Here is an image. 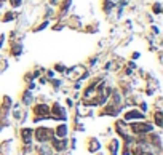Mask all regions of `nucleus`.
Here are the masks:
<instances>
[{"label":"nucleus","mask_w":163,"mask_h":155,"mask_svg":"<svg viewBox=\"0 0 163 155\" xmlns=\"http://www.w3.org/2000/svg\"><path fill=\"white\" fill-rule=\"evenodd\" d=\"M99 149H101L99 141L95 139V138H91L90 139V145H88V150H90V152H96V150H99Z\"/></svg>","instance_id":"nucleus-18"},{"label":"nucleus","mask_w":163,"mask_h":155,"mask_svg":"<svg viewBox=\"0 0 163 155\" xmlns=\"http://www.w3.org/2000/svg\"><path fill=\"white\" fill-rule=\"evenodd\" d=\"M7 43H8V56H11V58H19L21 54H24V45H22L21 37L7 40Z\"/></svg>","instance_id":"nucleus-1"},{"label":"nucleus","mask_w":163,"mask_h":155,"mask_svg":"<svg viewBox=\"0 0 163 155\" xmlns=\"http://www.w3.org/2000/svg\"><path fill=\"white\" fill-rule=\"evenodd\" d=\"M66 69H67V66L64 64V63H56L53 66V70L56 74H61V75H64V72H66Z\"/></svg>","instance_id":"nucleus-19"},{"label":"nucleus","mask_w":163,"mask_h":155,"mask_svg":"<svg viewBox=\"0 0 163 155\" xmlns=\"http://www.w3.org/2000/svg\"><path fill=\"white\" fill-rule=\"evenodd\" d=\"M34 99H35V98H34V91H31V90H27V88H26V90L21 93V102L24 106H31L32 102H34Z\"/></svg>","instance_id":"nucleus-9"},{"label":"nucleus","mask_w":163,"mask_h":155,"mask_svg":"<svg viewBox=\"0 0 163 155\" xmlns=\"http://www.w3.org/2000/svg\"><path fill=\"white\" fill-rule=\"evenodd\" d=\"M146 118V114L144 112H141L139 109H130L123 114V120L125 121H131V120H144Z\"/></svg>","instance_id":"nucleus-6"},{"label":"nucleus","mask_w":163,"mask_h":155,"mask_svg":"<svg viewBox=\"0 0 163 155\" xmlns=\"http://www.w3.org/2000/svg\"><path fill=\"white\" fill-rule=\"evenodd\" d=\"M18 18H19V13H18L16 10H8V11L3 13V16H2V19H0V22L7 24V22H13V21H16Z\"/></svg>","instance_id":"nucleus-8"},{"label":"nucleus","mask_w":163,"mask_h":155,"mask_svg":"<svg viewBox=\"0 0 163 155\" xmlns=\"http://www.w3.org/2000/svg\"><path fill=\"white\" fill-rule=\"evenodd\" d=\"M112 2H118V0H112Z\"/></svg>","instance_id":"nucleus-26"},{"label":"nucleus","mask_w":163,"mask_h":155,"mask_svg":"<svg viewBox=\"0 0 163 155\" xmlns=\"http://www.w3.org/2000/svg\"><path fill=\"white\" fill-rule=\"evenodd\" d=\"M130 128H131L133 134H149V133L153 131V125L147 123V121H144V120H139V121H136V123H133Z\"/></svg>","instance_id":"nucleus-4"},{"label":"nucleus","mask_w":163,"mask_h":155,"mask_svg":"<svg viewBox=\"0 0 163 155\" xmlns=\"http://www.w3.org/2000/svg\"><path fill=\"white\" fill-rule=\"evenodd\" d=\"M138 155H152L150 152H141V154H138Z\"/></svg>","instance_id":"nucleus-25"},{"label":"nucleus","mask_w":163,"mask_h":155,"mask_svg":"<svg viewBox=\"0 0 163 155\" xmlns=\"http://www.w3.org/2000/svg\"><path fill=\"white\" fill-rule=\"evenodd\" d=\"M48 83L51 85V88H53V91L56 93V91L61 90V86L64 85V80H63V78H51Z\"/></svg>","instance_id":"nucleus-14"},{"label":"nucleus","mask_w":163,"mask_h":155,"mask_svg":"<svg viewBox=\"0 0 163 155\" xmlns=\"http://www.w3.org/2000/svg\"><path fill=\"white\" fill-rule=\"evenodd\" d=\"M50 26H51V21H50V19H43L40 24H37V26L32 27L31 31H32V32H42V31H45L46 27H50Z\"/></svg>","instance_id":"nucleus-13"},{"label":"nucleus","mask_w":163,"mask_h":155,"mask_svg":"<svg viewBox=\"0 0 163 155\" xmlns=\"http://www.w3.org/2000/svg\"><path fill=\"white\" fill-rule=\"evenodd\" d=\"M141 58V53L139 51H133V54H131V61H136V59H139Z\"/></svg>","instance_id":"nucleus-24"},{"label":"nucleus","mask_w":163,"mask_h":155,"mask_svg":"<svg viewBox=\"0 0 163 155\" xmlns=\"http://www.w3.org/2000/svg\"><path fill=\"white\" fill-rule=\"evenodd\" d=\"M32 134H34V130L32 128H22L21 130V139L26 145H29L32 142Z\"/></svg>","instance_id":"nucleus-10"},{"label":"nucleus","mask_w":163,"mask_h":155,"mask_svg":"<svg viewBox=\"0 0 163 155\" xmlns=\"http://www.w3.org/2000/svg\"><path fill=\"white\" fill-rule=\"evenodd\" d=\"M153 120H155V125L160 128V126H163V114L160 109H157L155 112H153Z\"/></svg>","instance_id":"nucleus-16"},{"label":"nucleus","mask_w":163,"mask_h":155,"mask_svg":"<svg viewBox=\"0 0 163 155\" xmlns=\"http://www.w3.org/2000/svg\"><path fill=\"white\" fill-rule=\"evenodd\" d=\"M7 3H10V8H11V10H18V8L22 7L24 0H7Z\"/></svg>","instance_id":"nucleus-20"},{"label":"nucleus","mask_w":163,"mask_h":155,"mask_svg":"<svg viewBox=\"0 0 163 155\" xmlns=\"http://www.w3.org/2000/svg\"><path fill=\"white\" fill-rule=\"evenodd\" d=\"M64 27H66V22H64V21H56V22L53 24V27H51V31L58 32V31H63Z\"/></svg>","instance_id":"nucleus-21"},{"label":"nucleus","mask_w":163,"mask_h":155,"mask_svg":"<svg viewBox=\"0 0 163 155\" xmlns=\"http://www.w3.org/2000/svg\"><path fill=\"white\" fill-rule=\"evenodd\" d=\"M35 138V141H39L40 144H45L48 142V141H51L54 138V133L51 131V128H46V126H40V128H37L34 131V134H32Z\"/></svg>","instance_id":"nucleus-2"},{"label":"nucleus","mask_w":163,"mask_h":155,"mask_svg":"<svg viewBox=\"0 0 163 155\" xmlns=\"http://www.w3.org/2000/svg\"><path fill=\"white\" fill-rule=\"evenodd\" d=\"M7 46V34H0V50Z\"/></svg>","instance_id":"nucleus-22"},{"label":"nucleus","mask_w":163,"mask_h":155,"mask_svg":"<svg viewBox=\"0 0 163 155\" xmlns=\"http://www.w3.org/2000/svg\"><path fill=\"white\" fill-rule=\"evenodd\" d=\"M162 11H163L162 2H160V0H155V2H153L152 5H150V13H152V15L160 16V15H162Z\"/></svg>","instance_id":"nucleus-11"},{"label":"nucleus","mask_w":163,"mask_h":155,"mask_svg":"<svg viewBox=\"0 0 163 155\" xmlns=\"http://www.w3.org/2000/svg\"><path fill=\"white\" fill-rule=\"evenodd\" d=\"M98 63H99V53H98V54H95V56H91V58L88 59V64H86V67L91 70V69H95L96 66H98Z\"/></svg>","instance_id":"nucleus-17"},{"label":"nucleus","mask_w":163,"mask_h":155,"mask_svg":"<svg viewBox=\"0 0 163 155\" xmlns=\"http://www.w3.org/2000/svg\"><path fill=\"white\" fill-rule=\"evenodd\" d=\"M53 133H54V136H56V138H66V136H67V126L64 125V123H63V125H58L56 130H54Z\"/></svg>","instance_id":"nucleus-12"},{"label":"nucleus","mask_w":163,"mask_h":155,"mask_svg":"<svg viewBox=\"0 0 163 155\" xmlns=\"http://www.w3.org/2000/svg\"><path fill=\"white\" fill-rule=\"evenodd\" d=\"M150 32L153 35H160V29H158V26H155V24L150 26Z\"/></svg>","instance_id":"nucleus-23"},{"label":"nucleus","mask_w":163,"mask_h":155,"mask_svg":"<svg viewBox=\"0 0 163 155\" xmlns=\"http://www.w3.org/2000/svg\"><path fill=\"white\" fill-rule=\"evenodd\" d=\"M83 27H85L83 31H85L86 34H96V32H99V22H98V21L93 22V24H86Z\"/></svg>","instance_id":"nucleus-15"},{"label":"nucleus","mask_w":163,"mask_h":155,"mask_svg":"<svg viewBox=\"0 0 163 155\" xmlns=\"http://www.w3.org/2000/svg\"><path fill=\"white\" fill-rule=\"evenodd\" d=\"M50 118L56 120H67V112L66 109L59 104V102H53V106L50 107Z\"/></svg>","instance_id":"nucleus-5"},{"label":"nucleus","mask_w":163,"mask_h":155,"mask_svg":"<svg viewBox=\"0 0 163 155\" xmlns=\"http://www.w3.org/2000/svg\"><path fill=\"white\" fill-rule=\"evenodd\" d=\"M117 8V2H112V0H102V3H101V10L104 15H112V11Z\"/></svg>","instance_id":"nucleus-7"},{"label":"nucleus","mask_w":163,"mask_h":155,"mask_svg":"<svg viewBox=\"0 0 163 155\" xmlns=\"http://www.w3.org/2000/svg\"><path fill=\"white\" fill-rule=\"evenodd\" d=\"M34 121H40V120H46L50 118V106L45 102H39L34 106Z\"/></svg>","instance_id":"nucleus-3"}]
</instances>
